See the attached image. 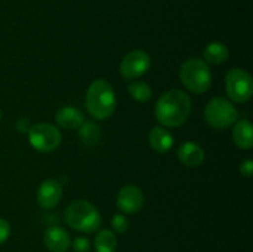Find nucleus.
Returning a JSON list of instances; mask_svg holds the SVG:
<instances>
[{"mask_svg":"<svg viewBox=\"0 0 253 252\" xmlns=\"http://www.w3.org/2000/svg\"><path fill=\"white\" fill-rule=\"evenodd\" d=\"M64 216L67 224L77 231L91 234L98 231L101 226V216L98 209L85 200L71 203Z\"/></svg>","mask_w":253,"mask_h":252,"instance_id":"3","label":"nucleus"},{"mask_svg":"<svg viewBox=\"0 0 253 252\" xmlns=\"http://www.w3.org/2000/svg\"><path fill=\"white\" fill-rule=\"evenodd\" d=\"M192 110L190 98L182 90L172 89L160 96L156 104V118L167 127H179L185 123Z\"/></svg>","mask_w":253,"mask_h":252,"instance_id":"1","label":"nucleus"},{"mask_svg":"<svg viewBox=\"0 0 253 252\" xmlns=\"http://www.w3.org/2000/svg\"><path fill=\"white\" fill-rule=\"evenodd\" d=\"M145 204V197L142 190L132 184L121 188L116 198V205L125 214H136Z\"/></svg>","mask_w":253,"mask_h":252,"instance_id":"9","label":"nucleus"},{"mask_svg":"<svg viewBox=\"0 0 253 252\" xmlns=\"http://www.w3.org/2000/svg\"><path fill=\"white\" fill-rule=\"evenodd\" d=\"M72 247L76 252H89L90 251V241L86 237H77L73 242H71Z\"/></svg>","mask_w":253,"mask_h":252,"instance_id":"21","label":"nucleus"},{"mask_svg":"<svg viewBox=\"0 0 253 252\" xmlns=\"http://www.w3.org/2000/svg\"><path fill=\"white\" fill-rule=\"evenodd\" d=\"M62 184L56 179H46L41 183V185L37 189L36 199L40 207L42 209H53L61 202Z\"/></svg>","mask_w":253,"mask_h":252,"instance_id":"10","label":"nucleus"},{"mask_svg":"<svg viewBox=\"0 0 253 252\" xmlns=\"http://www.w3.org/2000/svg\"><path fill=\"white\" fill-rule=\"evenodd\" d=\"M178 158L187 167H198L204 162L205 152L198 143L185 142L178 150Z\"/></svg>","mask_w":253,"mask_h":252,"instance_id":"12","label":"nucleus"},{"mask_svg":"<svg viewBox=\"0 0 253 252\" xmlns=\"http://www.w3.org/2000/svg\"><path fill=\"white\" fill-rule=\"evenodd\" d=\"M85 105L96 120L110 118L116 109V95L110 83L105 79L94 81L86 91Z\"/></svg>","mask_w":253,"mask_h":252,"instance_id":"2","label":"nucleus"},{"mask_svg":"<svg viewBox=\"0 0 253 252\" xmlns=\"http://www.w3.org/2000/svg\"><path fill=\"white\" fill-rule=\"evenodd\" d=\"M179 78L183 85L195 94H203L211 85V72L203 59L188 58L182 64Z\"/></svg>","mask_w":253,"mask_h":252,"instance_id":"4","label":"nucleus"},{"mask_svg":"<svg viewBox=\"0 0 253 252\" xmlns=\"http://www.w3.org/2000/svg\"><path fill=\"white\" fill-rule=\"evenodd\" d=\"M111 229L116 234H125L128 230V220L125 215L115 214L111 219Z\"/></svg>","mask_w":253,"mask_h":252,"instance_id":"20","label":"nucleus"},{"mask_svg":"<svg viewBox=\"0 0 253 252\" xmlns=\"http://www.w3.org/2000/svg\"><path fill=\"white\" fill-rule=\"evenodd\" d=\"M203 61L210 64H222L229 58V48L221 42H211L205 47L203 52Z\"/></svg>","mask_w":253,"mask_h":252,"instance_id":"16","label":"nucleus"},{"mask_svg":"<svg viewBox=\"0 0 253 252\" xmlns=\"http://www.w3.org/2000/svg\"><path fill=\"white\" fill-rule=\"evenodd\" d=\"M226 93L236 103H246L252 98L253 81L249 73L241 68H232L225 79Z\"/></svg>","mask_w":253,"mask_h":252,"instance_id":"6","label":"nucleus"},{"mask_svg":"<svg viewBox=\"0 0 253 252\" xmlns=\"http://www.w3.org/2000/svg\"><path fill=\"white\" fill-rule=\"evenodd\" d=\"M253 172V162L251 160H246L241 163L240 166V173H241L244 177L251 178Z\"/></svg>","mask_w":253,"mask_h":252,"instance_id":"23","label":"nucleus"},{"mask_svg":"<svg viewBox=\"0 0 253 252\" xmlns=\"http://www.w3.org/2000/svg\"><path fill=\"white\" fill-rule=\"evenodd\" d=\"M148 140H150L151 147L160 153H165L167 151H169L172 148L173 142H174L169 131L166 130L162 126H156V127H153L151 130Z\"/></svg>","mask_w":253,"mask_h":252,"instance_id":"15","label":"nucleus"},{"mask_svg":"<svg viewBox=\"0 0 253 252\" xmlns=\"http://www.w3.org/2000/svg\"><path fill=\"white\" fill-rule=\"evenodd\" d=\"M10 235V225L6 220L0 217V245L4 244Z\"/></svg>","mask_w":253,"mask_h":252,"instance_id":"22","label":"nucleus"},{"mask_svg":"<svg viewBox=\"0 0 253 252\" xmlns=\"http://www.w3.org/2000/svg\"><path fill=\"white\" fill-rule=\"evenodd\" d=\"M94 246L96 252H115L118 246L115 234L110 230H101L94 239Z\"/></svg>","mask_w":253,"mask_h":252,"instance_id":"18","label":"nucleus"},{"mask_svg":"<svg viewBox=\"0 0 253 252\" xmlns=\"http://www.w3.org/2000/svg\"><path fill=\"white\" fill-rule=\"evenodd\" d=\"M79 140L84 146L94 147L99 143L101 137V131L99 125H96L93 121H85L79 126Z\"/></svg>","mask_w":253,"mask_h":252,"instance_id":"17","label":"nucleus"},{"mask_svg":"<svg viewBox=\"0 0 253 252\" xmlns=\"http://www.w3.org/2000/svg\"><path fill=\"white\" fill-rule=\"evenodd\" d=\"M151 67V58L142 49H135L126 54L120 64V73L126 79L142 77Z\"/></svg>","mask_w":253,"mask_h":252,"instance_id":"8","label":"nucleus"},{"mask_svg":"<svg viewBox=\"0 0 253 252\" xmlns=\"http://www.w3.org/2000/svg\"><path fill=\"white\" fill-rule=\"evenodd\" d=\"M31 126H32L31 123H30L29 119H26V118L19 119V120L16 121V124H15V127H16V130L20 131V132H22V133L29 132V130Z\"/></svg>","mask_w":253,"mask_h":252,"instance_id":"24","label":"nucleus"},{"mask_svg":"<svg viewBox=\"0 0 253 252\" xmlns=\"http://www.w3.org/2000/svg\"><path fill=\"white\" fill-rule=\"evenodd\" d=\"M0 120H1V111H0Z\"/></svg>","mask_w":253,"mask_h":252,"instance_id":"25","label":"nucleus"},{"mask_svg":"<svg viewBox=\"0 0 253 252\" xmlns=\"http://www.w3.org/2000/svg\"><path fill=\"white\" fill-rule=\"evenodd\" d=\"M27 133L31 146L40 152H51L61 145V132L51 124L41 123L32 125Z\"/></svg>","mask_w":253,"mask_h":252,"instance_id":"7","label":"nucleus"},{"mask_svg":"<svg viewBox=\"0 0 253 252\" xmlns=\"http://www.w3.org/2000/svg\"><path fill=\"white\" fill-rule=\"evenodd\" d=\"M43 244L52 252H66L71 247V237L62 227L52 226L44 231Z\"/></svg>","mask_w":253,"mask_h":252,"instance_id":"11","label":"nucleus"},{"mask_svg":"<svg viewBox=\"0 0 253 252\" xmlns=\"http://www.w3.org/2000/svg\"><path fill=\"white\" fill-rule=\"evenodd\" d=\"M204 118L211 127L227 128L237 120L239 113L231 101L221 96H216L205 106Z\"/></svg>","mask_w":253,"mask_h":252,"instance_id":"5","label":"nucleus"},{"mask_svg":"<svg viewBox=\"0 0 253 252\" xmlns=\"http://www.w3.org/2000/svg\"><path fill=\"white\" fill-rule=\"evenodd\" d=\"M56 123L67 130H74L84 123L83 113L74 106H63L57 111Z\"/></svg>","mask_w":253,"mask_h":252,"instance_id":"13","label":"nucleus"},{"mask_svg":"<svg viewBox=\"0 0 253 252\" xmlns=\"http://www.w3.org/2000/svg\"><path fill=\"white\" fill-rule=\"evenodd\" d=\"M128 93L131 98L138 103H145L152 98V89L145 82H135L128 85Z\"/></svg>","mask_w":253,"mask_h":252,"instance_id":"19","label":"nucleus"},{"mask_svg":"<svg viewBox=\"0 0 253 252\" xmlns=\"http://www.w3.org/2000/svg\"><path fill=\"white\" fill-rule=\"evenodd\" d=\"M232 140L240 150H251L253 146L252 124L249 120H241L236 123L232 130Z\"/></svg>","mask_w":253,"mask_h":252,"instance_id":"14","label":"nucleus"}]
</instances>
